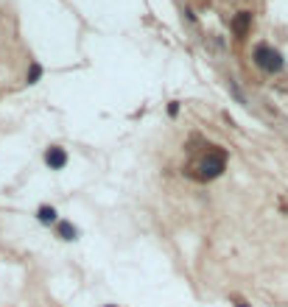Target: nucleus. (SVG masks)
Segmentation results:
<instances>
[{"label": "nucleus", "mask_w": 288, "mask_h": 307, "mask_svg": "<svg viewBox=\"0 0 288 307\" xmlns=\"http://www.w3.org/2000/svg\"><path fill=\"white\" fill-rule=\"evenodd\" d=\"M249 23H252V14H249V11H241V14L232 20V31H235L238 36H244L246 31H249Z\"/></svg>", "instance_id": "nucleus-4"}, {"label": "nucleus", "mask_w": 288, "mask_h": 307, "mask_svg": "<svg viewBox=\"0 0 288 307\" xmlns=\"http://www.w3.org/2000/svg\"><path fill=\"white\" fill-rule=\"evenodd\" d=\"M36 218H39L42 223H53V221H56V210H53V207H39Z\"/></svg>", "instance_id": "nucleus-5"}, {"label": "nucleus", "mask_w": 288, "mask_h": 307, "mask_svg": "<svg viewBox=\"0 0 288 307\" xmlns=\"http://www.w3.org/2000/svg\"><path fill=\"white\" fill-rule=\"evenodd\" d=\"M59 235L64 240H73V238H76V226H73V223H67V221H62L59 223Z\"/></svg>", "instance_id": "nucleus-6"}, {"label": "nucleus", "mask_w": 288, "mask_h": 307, "mask_svg": "<svg viewBox=\"0 0 288 307\" xmlns=\"http://www.w3.org/2000/svg\"><path fill=\"white\" fill-rule=\"evenodd\" d=\"M255 64L263 67L266 73H277V70L283 67V56H280L274 48H269V45H257V48H255Z\"/></svg>", "instance_id": "nucleus-1"}, {"label": "nucleus", "mask_w": 288, "mask_h": 307, "mask_svg": "<svg viewBox=\"0 0 288 307\" xmlns=\"http://www.w3.org/2000/svg\"><path fill=\"white\" fill-rule=\"evenodd\" d=\"M45 162L51 165L53 171H62V168L67 165V154H64V148H59V145H51V148L45 151Z\"/></svg>", "instance_id": "nucleus-3"}, {"label": "nucleus", "mask_w": 288, "mask_h": 307, "mask_svg": "<svg viewBox=\"0 0 288 307\" xmlns=\"http://www.w3.org/2000/svg\"><path fill=\"white\" fill-rule=\"evenodd\" d=\"M201 176L204 179H216V176H221V171H224V154L221 151H210L204 159H201Z\"/></svg>", "instance_id": "nucleus-2"}, {"label": "nucleus", "mask_w": 288, "mask_h": 307, "mask_svg": "<svg viewBox=\"0 0 288 307\" xmlns=\"http://www.w3.org/2000/svg\"><path fill=\"white\" fill-rule=\"evenodd\" d=\"M235 307H249V305H244V302H238V305Z\"/></svg>", "instance_id": "nucleus-7"}]
</instances>
